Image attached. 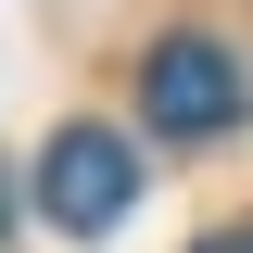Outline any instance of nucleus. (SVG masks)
Segmentation results:
<instances>
[{
    "label": "nucleus",
    "mask_w": 253,
    "mask_h": 253,
    "mask_svg": "<svg viewBox=\"0 0 253 253\" xmlns=\"http://www.w3.org/2000/svg\"><path fill=\"white\" fill-rule=\"evenodd\" d=\"M190 253H253V228H215V241H190Z\"/></svg>",
    "instance_id": "obj_3"
},
{
    "label": "nucleus",
    "mask_w": 253,
    "mask_h": 253,
    "mask_svg": "<svg viewBox=\"0 0 253 253\" xmlns=\"http://www.w3.org/2000/svg\"><path fill=\"white\" fill-rule=\"evenodd\" d=\"M126 203H139V152H126L114 126H63L51 152H38V215H51L63 241L126 228Z\"/></svg>",
    "instance_id": "obj_1"
},
{
    "label": "nucleus",
    "mask_w": 253,
    "mask_h": 253,
    "mask_svg": "<svg viewBox=\"0 0 253 253\" xmlns=\"http://www.w3.org/2000/svg\"><path fill=\"white\" fill-rule=\"evenodd\" d=\"M241 63L215 51V38H152V63H139V114H152V139H228L241 126Z\"/></svg>",
    "instance_id": "obj_2"
},
{
    "label": "nucleus",
    "mask_w": 253,
    "mask_h": 253,
    "mask_svg": "<svg viewBox=\"0 0 253 253\" xmlns=\"http://www.w3.org/2000/svg\"><path fill=\"white\" fill-rule=\"evenodd\" d=\"M0 228H13V177H0Z\"/></svg>",
    "instance_id": "obj_4"
}]
</instances>
